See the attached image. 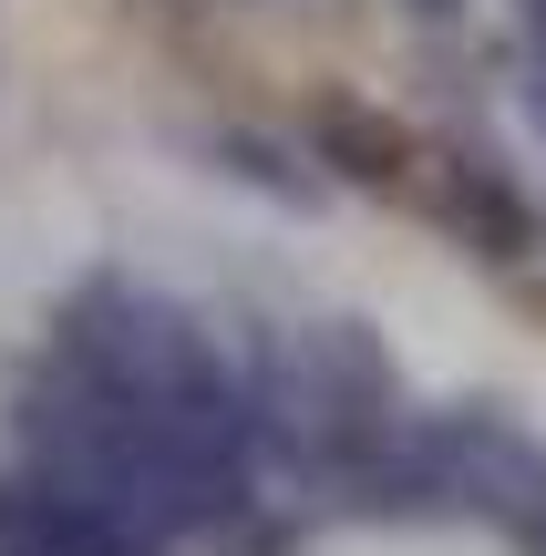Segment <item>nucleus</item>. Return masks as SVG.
<instances>
[{
	"label": "nucleus",
	"instance_id": "obj_1",
	"mask_svg": "<svg viewBox=\"0 0 546 556\" xmlns=\"http://www.w3.org/2000/svg\"><path fill=\"white\" fill-rule=\"evenodd\" d=\"M300 144H309V165H330L341 186H382V197H412V186H423L412 124H392L382 103H361V93H309L300 103Z\"/></svg>",
	"mask_w": 546,
	"mask_h": 556
},
{
	"label": "nucleus",
	"instance_id": "obj_2",
	"mask_svg": "<svg viewBox=\"0 0 546 556\" xmlns=\"http://www.w3.org/2000/svg\"><path fill=\"white\" fill-rule=\"evenodd\" d=\"M433 217L474 248L485 268H526L536 258V206L495 176L485 155H444V186H433Z\"/></svg>",
	"mask_w": 546,
	"mask_h": 556
},
{
	"label": "nucleus",
	"instance_id": "obj_3",
	"mask_svg": "<svg viewBox=\"0 0 546 556\" xmlns=\"http://www.w3.org/2000/svg\"><path fill=\"white\" fill-rule=\"evenodd\" d=\"M217 165L247 176V186H268V197H309V165L289 155V144H268V135H217Z\"/></svg>",
	"mask_w": 546,
	"mask_h": 556
},
{
	"label": "nucleus",
	"instance_id": "obj_4",
	"mask_svg": "<svg viewBox=\"0 0 546 556\" xmlns=\"http://www.w3.org/2000/svg\"><path fill=\"white\" fill-rule=\"evenodd\" d=\"M536 11V114H546V0H526Z\"/></svg>",
	"mask_w": 546,
	"mask_h": 556
},
{
	"label": "nucleus",
	"instance_id": "obj_5",
	"mask_svg": "<svg viewBox=\"0 0 546 556\" xmlns=\"http://www.w3.org/2000/svg\"><path fill=\"white\" fill-rule=\"evenodd\" d=\"M412 21H465V0H403Z\"/></svg>",
	"mask_w": 546,
	"mask_h": 556
}]
</instances>
